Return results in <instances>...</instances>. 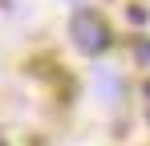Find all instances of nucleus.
Here are the masks:
<instances>
[{
    "label": "nucleus",
    "instance_id": "f257e3e1",
    "mask_svg": "<svg viewBox=\"0 0 150 146\" xmlns=\"http://www.w3.org/2000/svg\"><path fill=\"white\" fill-rule=\"evenodd\" d=\"M69 37H73V45L81 49V53L98 57V53L110 49V24L101 21L98 12L81 8V12H73V21H69Z\"/></svg>",
    "mask_w": 150,
    "mask_h": 146
},
{
    "label": "nucleus",
    "instance_id": "f03ea898",
    "mask_svg": "<svg viewBox=\"0 0 150 146\" xmlns=\"http://www.w3.org/2000/svg\"><path fill=\"white\" fill-rule=\"evenodd\" d=\"M146 118H150V85H146Z\"/></svg>",
    "mask_w": 150,
    "mask_h": 146
}]
</instances>
